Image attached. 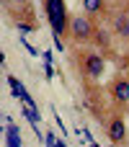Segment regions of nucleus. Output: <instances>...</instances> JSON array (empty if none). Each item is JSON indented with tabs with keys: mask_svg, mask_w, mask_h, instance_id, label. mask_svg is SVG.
Masks as SVG:
<instances>
[{
	"mask_svg": "<svg viewBox=\"0 0 129 147\" xmlns=\"http://www.w3.org/2000/svg\"><path fill=\"white\" fill-rule=\"evenodd\" d=\"M96 26H98V23H93V18H88V16H72L67 34H70L75 41H93Z\"/></svg>",
	"mask_w": 129,
	"mask_h": 147,
	"instance_id": "7ed1b4c3",
	"label": "nucleus"
},
{
	"mask_svg": "<svg viewBox=\"0 0 129 147\" xmlns=\"http://www.w3.org/2000/svg\"><path fill=\"white\" fill-rule=\"evenodd\" d=\"M124 3H127V5H129V0H124Z\"/></svg>",
	"mask_w": 129,
	"mask_h": 147,
	"instance_id": "9d476101",
	"label": "nucleus"
},
{
	"mask_svg": "<svg viewBox=\"0 0 129 147\" xmlns=\"http://www.w3.org/2000/svg\"><path fill=\"white\" fill-rule=\"evenodd\" d=\"M75 59H78V70H80L88 80H98V78L106 72V59H103V54H96V52H78Z\"/></svg>",
	"mask_w": 129,
	"mask_h": 147,
	"instance_id": "f03ea898",
	"label": "nucleus"
},
{
	"mask_svg": "<svg viewBox=\"0 0 129 147\" xmlns=\"http://www.w3.org/2000/svg\"><path fill=\"white\" fill-rule=\"evenodd\" d=\"M80 5H83V13L88 18H103V16H109V3L106 0H80Z\"/></svg>",
	"mask_w": 129,
	"mask_h": 147,
	"instance_id": "0eeeda50",
	"label": "nucleus"
},
{
	"mask_svg": "<svg viewBox=\"0 0 129 147\" xmlns=\"http://www.w3.org/2000/svg\"><path fill=\"white\" fill-rule=\"evenodd\" d=\"M109 93H111L116 106H127L129 103V78H122V75L114 78L111 85H109Z\"/></svg>",
	"mask_w": 129,
	"mask_h": 147,
	"instance_id": "39448f33",
	"label": "nucleus"
},
{
	"mask_svg": "<svg viewBox=\"0 0 129 147\" xmlns=\"http://www.w3.org/2000/svg\"><path fill=\"white\" fill-rule=\"evenodd\" d=\"M44 10L49 18V26L54 31V36H65L70 31V16H67V5L65 0H44Z\"/></svg>",
	"mask_w": 129,
	"mask_h": 147,
	"instance_id": "f257e3e1",
	"label": "nucleus"
},
{
	"mask_svg": "<svg viewBox=\"0 0 129 147\" xmlns=\"http://www.w3.org/2000/svg\"><path fill=\"white\" fill-rule=\"evenodd\" d=\"M106 134L114 145H127V124H124V116L122 114H114L106 124Z\"/></svg>",
	"mask_w": 129,
	"mask_h": 147,
	"instance_id": "20e7f679",
	"label": "nucleus"
},
{
	"mask_svg": "<svg viewBox=\"0 0 129 147\" xmlns=\"http://www.w3.org/2000/svg\"><path fill=\"white\" fill-rule=\"evenodd\" d=\"M109 23H111V31L122 39H129V16L127 10H109Z\"/></svg>",
	"mask_w": 129,
	"mask_h": 147,
	"instance_id": "423d86ee",
	"label": "nucleus"
},
{
	"mask_svg": "<svg viewBox=\"0 0 129 147\" xmlns=\"http://www.w3.org/2000/svg\"><path fill=\"white\" fill-rule=\"evenodd\" d=\"M93 41H96V47H101L103 52H111V36H109V31H106V28L96 26V34H93Z\"/></svg>",
	"mask_w": 129,
	"mask_h": 147,
	"instance_id": "6e6552de",
	"label": "nucleus"
},
{
	"mask_svg": "<svg viewBox=\"0 0 129 147\" xmlns=\"http://www.w3.org/2000/svg\"><path fill=\"white\" fill-rule=\"evenodd\" d=\"M18 8V10H26V13H31V0H5V8L10 10V8Z\"/></svg>",
	"mask_w": 129,
	"mask_h": 147,
	"instance_id": "1a4fd4ad",
	"label": "nucleus"
}]
</instances>
